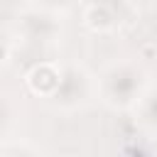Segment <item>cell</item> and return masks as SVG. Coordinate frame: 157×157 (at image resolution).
I'll return each mask as SVG.
<instances>
[{
  "instance_id": "cell-1",
  "label": "cell",
  "mask_w": 157,
  "mask_h": 157,
  "mask_svg": "<svg viewBox=\"0 0 157 157\" xmlns=\"http://www.w3.org/2000/svg\"><path fill=\"white\" fill-rule=\"evenodd\" d=\"M27 83L34 93H54L56 86H59V71L49 64H39L29 71Z\"/></svg>"
},
{
  "instance_id": "cell-2",
  "label": "cell",
  "mask_w": 157,
  "mask_h": 157,
  "mask_svg": "<svg viewBox=\"0 0 157 157\" xmlns=\"http://www.w3.org/2000/svg\"><path fill=\"white\" fill-rule=\"evenodd\" d=\"M86 25L93 32H103V29H108L113 25V17H110V12L103 5H93V7L86 10Z\"/></svg>"
},
{
  "instance_id": "cell-3",
  "label": "cell",
  "mask_w": 157,
  "mask_h": 157,
  "mask_svg": "<svg viewBox=\"0 0 157 157\" xmlns=\"http://www.w3.org/2000/svg\"><path fill=\"white\" fill-rule=\"evenodd\" d=\"M5 59H7V47L0 44V61H5Z\"/></svg>"
}]
</instances>
